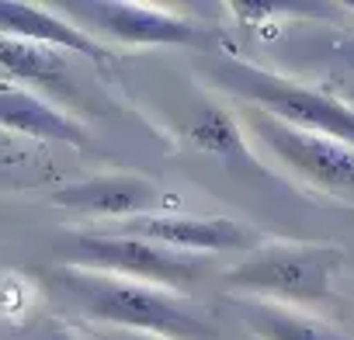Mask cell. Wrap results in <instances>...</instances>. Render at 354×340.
Returning <instances> with one entry per match:
<instances>
[{"instance_id": "cell-1", "label": "cell", "mask_w": 354, "mask_h": 340, "mask_svg": "<svg viewBox=\"0 0 354 340\" xmlns=\"http://www.w3.org/2000/svg\"><path fill=\"white\" fill-rule=\"evenodd\" d=\"M53 288L91 323L111 326V330H136L153 333L167 340H209L212 326L205 316H198L192 305H185L181 295L170 288L142 285L132 278H115L101 271H80V267H53L49 271Z\"/></svg>"}, {"instance_id": "cell-2", "label": "cell", "mask_w": 354, "mask_h": 340, "mask_svg": "<svg viewBox=\"0 0 354 340\" xmlns=\"http://www.w3.org/2000/svg\"><path fill=\"white\" fill-rule=\"evenodd\" d=\"M202 73L209 77L212 87L226 91L230 97L247 101L257 111H268L271 118H278L292 129L330 135V139L354 146V108L347 101H340L333 91L295 84V80H288L274 70H264L257 63H247L240 56H212L202 63Z\"/></svg>"}, {"instance_id": "cell-3", "label": "cell", "mask_w": 354, "mask_h": 340, "mask_svg": "<svg viewBox=\"0 0 354 340\" xmlns=\"http://www.w3.org/2000/svg\"><path fill=\"white\" fill-rule=\"evenodd\" d=\"M344 254L326 243H261L247 261L226 271V292L261 302H330L333 274L340 271Z\"/></svg>"}, {"instance_id": "cell-4", "label": "cell", "mask_w": 354, "mask_h": 340, "mask_svg": "<svg viewBox=\"0 0 354 340\" xmlns=\"http://www.w3.org/2000/svg\"><path fill=\"white\" fill-rule=\"evenodd\" d=\"M59 264L80 271H101L115 278H132L142 285L185 292L198 285L212 271V257L205 254H177L170 247L122 236L111 229L101 233H66L59 240Z\"/></svg>"}, {"instance_id": "cell-5", "label": "cell", "mask_w": 354, "mask_h": 340, "mask_svg": "<svg viewBox=\"0 0 354 340\" xmlns=\"http://www.w3.org/2000/svg\"><path fill=\"white\" fill-rule=\"evenodd\" d=\"M247 129L313 188L337 198H354V146L330 135L292 129L257 108L247 111Z\"/></svg>"}, {"instance_id": "cell-6", "label": "cell", "mask_w": 354, "mask_h": 340, "mask_svg": "<svg viewBox=\"0 0 354 340\" xmlns=\"http://www.w3.org/2000/svg\"><path fill=\"white\" fill-rule=\"evenodd\" d=\"M56 11L91 39L104 35L118 46H198L202 42V28L192 18H181L167 8L125 4V0H70V4H56Z\"/></svg>"}, {"instance_id": "cell-7", "label": "cell", "mask_w": 354, "mask_h": 340, "mask_svg": "<svg viewBox=\"0 0 354 340\" xmlns=\"http://www.w3.org/2000/svg\"><path fill=\"white\" fill-rule=\"evenodd\" d=\"M111 233L139 236L160 247H170L177 254H223V250H257L261 233L254 226H243L226 216H181V212H160V216H139L118 223Z\"/></svg>"}, {"instance_id": "cell-8", "label": "cell", "mask_w": 354, "mask_h": 340, "mask_svg": "<svg viewBox=\"0 0 354 340\" xmlns=\"http://www.w3.org/2000/svg\"><path fill=\"white\" fill-rule=\"evenodd\" d=\"M53 205L80 212V216L118 219V223L139 219V216L177 212V198L139 174H97L77 185H63L59 191H53Z\"/></svg>"}, {"instance_id": "cell-9", "label": "cell", "mask_w": 354, "mask_h": 340, "mask_svg": "<svg viewBox=\"0 0 354 340\" xmlns=\"http://www.w3.org/2000/svg\"><path fill=\"white\" fill-rule=\"evenodd\" d=\"M0 35L39 42V46H53V49H63V53H77V56L97 63V66H111L108 46L97 42V39H91L87 32H80L56 8L11 4V0H0Z\"/></svg>"}, {"instance_id": "cell-10", "label": "cell", "mask_w": 354, "mask_h": 340, "mask_svg": "<svg viewBox=\"0 0 354 340\" xmlns=\"http://www.w3.org/2000/svg\"><path fill=\"white\" fill-rule=\"evenodd\" d=\"M0 129L28 135V139H42V142H66L80 149L91 146L87 129L77 118L59 111L53 101L11 84H0Z\"/></svg>"}, {"instance_id": "cell-11", "label": "cell", "mask_w": 354, "mask_h": 340, "mask_svg": "<svg viewBox=\"0 0 354 340\" xmlns=\"http://www.w3.org/2000/svg\"><path fill=\"white\" fill-rule=\"evenodd\" d=\"M240 319L257 340H351L347 333H340L337 326L316 316H306L278 302H261V299H243Z\"/></svg>"}, {"instance_id": "cell-12", "label": "cell", "mask_w": 354, "mask_h": 340, "mask_svg": "<svg viewBox=\"0 0 354 340\" xmlns=\"http://www.w3.org/2000/svg\"><path fill=\"white\" fill-rule=\"evenodd\" d=\"M0 70L42 87H63L70 77V63L63 49L11 39V35H0Z\"/></svg>"}, {"instance_id": "cell-13", "label": "cell", "mask_w": 354, "mask_h": 340, "mask_svg": "<svg viewBox=\"0 0 354 340\" xmlns=\"http://www.w3.org/2000/svg\"><path fill=\"white\" fill-rule=\"evenodd\" d=\"M188 135H192V142H195L198 149L216 153V156H223V160H230V163H240V160L247 156L240 125H236L226 111H219V108H209V111L192 125Z\"/></svg>"}, {"instance_id": "cell-14", "label": "cell", "mask_w": 354, "mask_h": 340, "mask_svg": "<svg viewBox=\"0 0 354 340\" xmlns=\"http://www.w3.org/2000/svg\"><path fill=\"white\" fill-rule=\"evenodd\" d=\"M94 340H167V337H153V333H136V330H111V326H97L91 330Z\"/></svg>"}, {"instance_id": "cell-15", "label": "cell", "mask_w": 354, "mask_h": 340, "mask_svg": "<svg viewBox=\"0 0 354 340\" xmlns=\"http://www.w3.org/2000/svg\"><path fill=\"white\" fill-rule=\"evenodd\" d=\"M330 56H333L344 70H351V73H354V35L333 39V42H330Z\"/></svg>"}, {"instance_id": "cell-16", "label": "cell", "mask_w": 354, "mask_h": 340, "mask_svg": "<svg viewBox=\"0 0 354 340\" xmlns=\"http://www.w3.org/2000/svg\"><path fill=\"white\" fill-rule=\"evenodd\" d=\"M32 340H77V337H73L70 326H63V323H42V326L32 333Z\"/></svg>"}, {"instance_id": "cell-17", "label": "cell", "mask_w": 354, "mask_h": 340, "mask_svg": "<svg viewBox=\"0 0 354 340\" xmlns=\"http://www.w3.org/2000/svg\"><path fill=\"white\" fill-rule=\"evenodd\" d=\"M333 94H337L340 101H347V104L354 108V84H351V80H344V84H337V91H333Z\"/></svg>"}, {"instance_id": "cell-18", "label": "cell", "mask_w": 354, "mask_h": 340, "mask_svg": "<svg viewBox=\"0 0 354 340\" xmlns=\"http://www.w3.org/2000/svg\"><path fill=\"white\" fill-rule=\"evenodd\" d=\"M344 8H347V11H354V4H344Z\"/></svg>"}]
</instances>
